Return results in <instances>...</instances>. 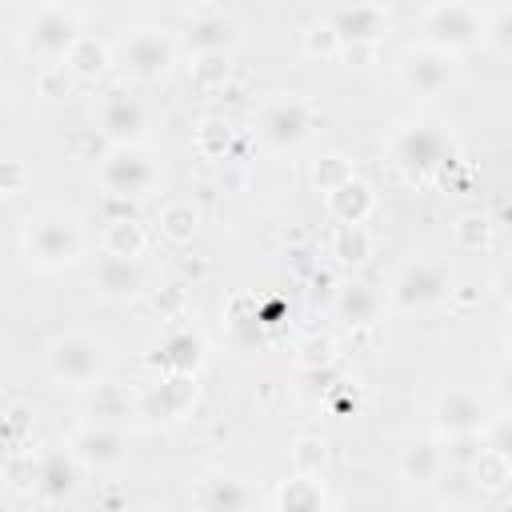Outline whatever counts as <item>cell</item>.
I'll use <instances>...</instances> for the list:
<instances>
[{
    "label": "cell",
    "mask_w": 512,
    "mask_h": 512,
    "mask_svg": "<svg viewBox=\"0 0 512 512\" xmlns=\"http://www.w3.org/2000/svg\"><path fill=\"white\" fill-rule=\"evenodd\" d=\"M84 244H88L84 224L68 208H40V212H32L20 224V252H24V260L36 264V268H48V272L76 264L84 256Z\"/></svg>",
    "instance_id": "obj_1"
},
{
    "label": "cell",
    "mask_w": 512,
    "mask_h": 512,
    "mask_svg": "<svg viewBox=\"0 0 512 512\" xmlns=\"http://www.w3.org/2000/svg\"><path fill=\"white\" fill-rule=\"evenodd\" d=\"M388 156H392L396 172H404L408 180H432L456 164V140L440 124H416L412 120V124H400L392 132Z\"/></svg>",
    "instance_id": "obj_2"
},
{
    "label": "cell",
    "mask_w": 512,
    "mask_h": 512,
    "mask_svg": "<svg viewBox=\"0 0 512 512\" xmlns=\"http://www.w3.org/2000/svg\"><path fill=\"white\" fill-rule=\"evenodd\" d=\"M100 188L112 196V200H148L156 188H160V160L144 148V144H108V152L100 156Z\"/></svg>",
    "instance_id": "obj_3"
},
{
    "label": "cell",
    "mask_w": 512,
    "mask_h": 512,
    "mask_svg": "<svg viewBox=\"0 0 512 512\" xmlns=\"http://www.w3.org/2000/svg\"><path fill=\"white\" fill-rule=\"evenodd\" d=\"M388 304L400 308V312H432L440 304L452 300V272L444 260H432V256H408L392 284H388Z\"/></svg>",
    "instance_id": "obj_4"
},
{
    "label": "cell",
    "mask_w": 512,
    "mask_h": 512,
    "mask_svg": "<svg viewBox=\"0 0 512 512\" xmlns=\"http://www.w3.org/2000/svg\"><path fill=\"white\" fill-rule=\"evenodd\" d=\"M44 368L56 384L84 388V384L108 376L112 356H108V344L88 332H60L44 344Z\"/></svg>",
    "instance_id": "obj_5"
},
{
    "label": "cell",
    "mask_w": 512,
    "mask_h": 512,
    "mask_svg": "<svg viewBox=\"0 0 512 512\" xmlns=\"http://www.w3.org/2000/svg\"><path fill=\"white\" fill-rule=\"evenodd\" d=\"M484 16L464 4V0H448V4H432L424 8L420 16V36L424 44L448 52V56H460V52H472L476 44H484Z\"/></svg>",
    "instance_id": "obj_6"
},
{
    "label": "cell",
    "mask_w": 512,
    "mask_h": 512,
    "mask_svg": "<svg viewBox=\"0 0 512 512\" xmlns=\"http://www.w3.org/2000/svg\"><path fill=\"white\" fill-rule=\"evenodd\" d=\"M80 32H84L80 12L52 0V4H40L28 16V24H24V48L36 60H44V64H60L68 56V48L80 40Z\"/></svg>",
    "instance_id": "obj_7"
},
{
    "label": "cell",
    "mask_w": 512,
    "mask_h": 512,
    "mask_svg": "<svg viewBox=\"0 0 512 512\" xmlns=\"http://www.w3.org/2000/svg\"><path fill=\"white\" fill-rule=\"evenodd\" d=\"M196 400H200L196 372H164L144 392H136V416L152 424H172V420H184Z\"/></svg>",
    "instance_id": "obj_8"
},
{
    "label": "cell",
    "mask_w": 512,
    "mask_h": 512,
    "mask_svg": "<svg viewBox=\"0 0 512 512\" xmlns=\"http://www.w3.org/2000/svg\"><path fill=\"white\" fill-rule=\"evenodd\" d=\"M120 64H124V72H128L132 80L156 84V80H164V76L172 72V64H176V44H172V36L160 32V28H136V32H128V36L120 40Z\"/></svg>",
    "instance_id": "obj_9"
},
{
    "label": "cell",
    "mask_w": 512,
    "mask_h": 512,
    "mask_svg": "<svg viewBox=\"0 0 512 512\" xmlns=\"http://www.w3.org/2000/svg\"><path fill=\"white\" fill-rule=\"evenodd\" d=\"M396 80L416 96H440L456 80V56L432 44H408L396 56Z\"/></svg>",
    "instance_id": "obj_10"
},
{
    "label": "cell",
    "mask_w": 512,
    "mask_h": 512,
    "mask_svg": "<svg viewBox=\"0 0 512 512\" xmlns=\"http://www.w3.org/2000/svg\"><path fill=\"white\" fill-rule=\"evenodd\" d=\"M256 132L268 148H300L312 136V108L300 96H272L256 112Z\"/></svg>",
    "instance_id": "obj_11"
},
{
    "label": "cell",
    "mask_w": 512,
    "mask_h": 512,
    "mask_svg": "<svg viewBox=\"0 0 512 512\" xmlns=\"http://www.w3.org/2000/svg\"><path fill=\"white\" fill-rule=\"evenodd\" d=\"M68 448L80 460V468H88V472H116V468L128 464V436L116 424H92V420H84L68 436Z\"/></svg>",
    "instance_id": "obj_12"
},
{
    "label": "cell",
    "mask_w": 512,
    "mask_h": 512,
    "mask_svg": "<svg viewBox=\"0 0 512 512\" xmlns=\"http://www.w3.org/2000/svg\"><path fill=\"white\" fill-rule=\"evenodd\" d=\"M488 404L464 388V384H448L436 392L432 404V428L436 436H464V432H488Z\"/></svg>",
    "instance_id": "obj_13"
},
{
    "label": "cell",
    "mask_w": 512,
    "mask_h": 512,
    "mask_svg": "<svg viewBox=\"0 0 512 512\" xmlns=\"http://www.w3.org/2000/svg\"><path fill=\"white\" fill-rule=\"evenodd\" d=\"M96 120H100V136H104L108 144H144L152 116H148V104H144L136 92L112 88V92L100 100Z\"/></svg>",
    "instance_id": "obj_14"
},
{
    "label": "cell",
    "mask_w": 512,
    "mask_h": 512,
    "mask_svg": "<svg viewBox=\"0 0 512 512\" xmlns=\"http://www.w3.org/2000/svg\"><path fill=\"white\" fill-rule=\"evenodd\" d=\"M92 292L100 300H112V304H124V300H136L148 292V268L140 256H116V252H104L92 268Z\"/></svg>",
    "instance_id": "obj_15"
},
{
    "label": "cell",
    "mask_w": 512,
    "mask_h": 512,
    "mask_svg": "<svg viewBox=\"0 0 512 512\" xmlns=\"http://www.w3.org/2000/svg\"><path fill=\"white\" fill-rule=\"evenodd\" d=\"M80 476H84V468H80V460L72 456L68 444L64 448H48V452H40L32 460V488H36V496L44 504L72 500L76 488H80Z\"/></svg>",
    "instance_id": "obj_16"
},
{
    "label": "cell",
    "mask_w": 512,
    "mask_h": 512,
    "mask_svg": "<svg viewBox=\"0 0 512 512\" xmlns=\"http://www.w3.org/2000/svg\"><path fill=\"white\" fill-rule=\"evenodd\" d=\"M388 308V296L372 284V280H344L336 292H332V316L344 324V328H372Z\"/></svg>",
    "instance_id": "obj_17"
},
{
    "label": "cell",
    "mask_w": 512,
    "mask_h": 512,
    "mask_svg": "<svg viewBox=\"0 0 512 512\" xmlns=\"http://www.w3.org/2000/svg\"><path fill=\"white\" fill-rule=\"evenodd\" d=\"M328 24H332L340 48H348V44H380L384 32H388V12L380 4H372V0H352Z\"/></svg>",
    "instance_id": "obj_18"
},
{
    "label": "cell",
    "mask_w": 512,
    "mask_h": 512,
    "mask_svg": "<svg viewBox=\"0 0 512 512\" xmlns=\"http://www.w3.org/2000/svg\"><path fill=\"white\" fill-rule=\"evenodd\" d=\"M80 412L92 424H120V420L136 416V396L124 384H116L112 376H100L80 388Z\"/></svg>",
    "instance_id": "obj_19"
},
{
    "label": "cell",
    "mask_w": 512,
    "mask_h": 512,
    "mask_svg": "<svg viewBox=\"0 0 512 512\" xmlns=\"http://www.w3.org/2000/svg\"><path fill=\"white\" fill-rule=\"evenodd\" d=\"M324 212L336 224H368V216L376 212V192L368 180L348 176L344 184H336L332 192H324Z\"/></svg>",
    "instance_id": "obj_20"
},
{
    "label": "cell",
    "mask_w": 512,
    "mask_h": 512,
    "mask_svg": "<svg viewBox=\"0 0 512 512\" xmlns=\"http://www.w3.org/2000/svg\"><path fill=\"white\" fill-rule=\"evenodd\" d=\"M444 440L440 436H420L400 452V480L412 488H432L444 472Z\"/></svg>",
    "instance_id": "obj_21"
},
{
    "label": "cell",
    "mask_w": 512,
    "mask_h": 512,
    "mask_svg": "<svg viewBox=\"0 0 512 512\" xmlns=\"http://www.w3.org/2000/svg\"><path fill=\"white\" fill-rule=\"evenodd\" d=\"M464 472H468V480H472V488H476L480 496H496V492H504L508 480H512L508 448H504V444H488V432H484V444H480V452L472 456V464H468Z\"/></svg>",
    "instance_id": "obj_22"
},
{
    "label": "cell",
    "mask_w": 512,
    "mask_h": 512,
    "mask_svg": "<svg viewBox=\"0 0 512 512\" xmlns=\"http://www.w3.org/2000/svg\"><path fill=\"white\" fill-rule=\"evenodd\" d=\"M268 504L276 512H320V508H328V488L312 472H292L288 480L276 484Z\"/></svg>",
    "instance_id": "obj_23"
},
{
    "label": "cell",
    "mask_w": 512,
    "mask_h": 512,
    "mask_svg": "<svg viewBox=\"0 0 512 512\" xmlns=\"http://www.w3.org/2000/svg\"><path fill=\"white\" fill-rule=\"evenodd\" d=\"M204 340H200V332H192V328H172L164 340H160V348H156V368L160 372H200L204 368Z\"/></svg>",
    "instance_id": "obj_24"
},
{
    "label": "cell",
    "mask_w": 512,
    "mask_h": 512,
    "mask_svg": "<svg viewBox=\"0 0 512 512\" xmlns=\"http://www.w3.org/2000/svg\"><path fill=\"white\" fill-rule=\"evenodd\" d=\"M196 504L208 512H236V508H256V492L248 488V480L236 476H208L196 488Z\"/></svg>",
    "instance_id": "obj_25"
},
{
    "label": "cell",
    "mask_w": 512,
    "mask_h": 512,
    "mask_svg": "<svg viewBox=\"0 0 512 512\" xmlns=\"http://www.w3.org/2000/svg\"><path fill=\"white\" fill-rule=\"evenodd\" d=\"M236 44H240V24L224 12H208V16L192 20V28H188L192 52H232Z\"/></svg>",
    "instance_id": "obj_26"
},
{
    "label": "cell",
    "mask_w": 512,
    "mask_h": 512,
    "mask_svg": "<svg viewBox=\"0 0 512 512\" xmlns=\"http://www.w3.org/2000/svg\"><path fill=\"white\" fill-rule=\"evenodd\" d=\"M372 244H376V240H372L368 224H336V228H332V240H328V252H332V260H336L344 272H356V268L368 264Z\"/></svg>",
    "instance_id": "obj_27"
},
{
    "label": "cell",
    "mask_w": 512,
    "mask_h": 512,
    "mask_svg": "<svg viewBox=\"0 0 512 512\" xmlns=\"http://www.w3.org/2000/svg\"><path fill=\"white\" fill-rule=\"evenodd\" d=\"M60 64H64V72L76 76V80H96V76L108 72V64H112V48H108L100 36L80 32V40L68 48V56H64Z\"/></svg>",
    "instance_id": "obj_28"
},
{
    "label": "cell",
    "mask_w": 512,
    "mask_h": 512,
    "mask_svg": "<svg viewBox=\"0 0 512 512\" xmlns=\"http://www.w3.org/2000/svg\"><path fill=\"white\" fill-rule=\"evenodd\" d=\"M200 208L192 204V200H184V196H176V200H168L164 208H160V216H156V228H160V236L168 240V244H188L196 232H200Z\"/></svg>",
    "instance_id": "obj_29"
},
{
    "label": "cell",
    "mask_w": 512,
    "mask_h": 512,
    "mask_svg": "<svg viewBox=\"0 0 512 512\" xmlns=\"http://www.w3.org/2000/svg\"><path fill=\"white\" fill-rule=\"evenodd\" d=\"M188 80L200 92H216L232 80V52H192L188 60Z\"/></svg>",
    "instance_id": "obj_30"
},
{
    "label": "cell",
    "mask_w": 512,
    "mask_h": 512,
    "mask_svg": "<svg viewBox=\"0 0 512 512\" xmlns=\"http://www.w3.org/2000/svg\"><path fill=\"white\" fill-rule=\"evenodd\" d=\"M232 140H236V128L224 116H204L196 124V132H192V144H196V152L204 160H224L228 148H232Z\"/></svg>",
    "instance_id": "obj_31"
},
{
    "label": "cell",
    "mask_w": 512,
    "mask_h": 512,
    "mask_svg": "<svg viewBox=\"0 0 512 512\" xmlns=\"http://www.w3.org/2000/svg\"><path fill=\"white\" fill-rule=\"evenodd\" d=\"M492 236H496V224H492L488 212H464L452 224V244L460 252H488L492 248Z\"/></svg>",
    "instance_id": "obj_32"
},
{
    "label": "cell",
    "mask_w": 512,
    "mask_h": 512,
    "mask_svg": "<svg viewBox=\"0 0 512 512\" xmlns=\"http://www.w3.org/2000/svg\"><path fill=\"white\" fill-rule=\"evenodd\" d=\"M100 244H104V252H116V256H144V248H148V232H144L140 220H132V216H116V220H108Z\"/></svg>",
    "instance_id": "obj_33"
},
{
    "label": "cell",
    "mask_w": 512,
    "mask_h": 512,
    "mask_svg": "<svg viewBox=\"0 0 512 512\" xmlns=\"http://www.w3.org/2000/svg\"><path fill=\"white\" fill-rule=\"evenodd\" d=\"M324 464H328V440L316 436V432L296 436V444H292V472L324 476Z\"/></svg>",
    "instance_id": "obj_34"
},
{
    "label": "cell",
    "mask_w": 512,
    "mask_h": 512,
    "mask_svg": "<svg viewBox=\"0 0 512 512\" xmlns=\"http://www.w3.org/2000/svg\"><path fill=\"white\" fill-rule=\"evenodd\" d=\"M312 188L316 192H332L336 184H344L348 176H356V168H352V160L348 156H340V152H324L320 160H312Z\"/></svg>",
    "instance_id": "obj_35"
},
{
    "label": "cell",
    "mask_w": 512,
    "mask_h": 512,
    "mask_svg": "<svg viewBox=\"0 0 512 512\" xmlns=\"http://www.w3.org/2000/svg\"><path fill=\"white\" fill-rule=\"evenodd\" d=\"M296 364H300L304 372L332 368V364H336V340H332V336H324V332H316V336L300 340V348H296Z\"/></svg>",
    "instance_id": "obj_36"
},
{
    "label": "cell",
    "mask_w": 512,
    "mask_h": 512,
    "mask_svg": "<svg viewBox=\"0 0 512 512\" xmlns=\"http://www.w3.org/2000/svg\"><path fill=\"white\" fill-rule=\"evenodd\" d=\"M304 52H308V56H320V60L340 56V40H336L332 24H312V28L304 32Z\"/></svg>",
    "instance_id": "obj_37"
},
{
    "label": "cell",
    "mask_w": 512,
    "mask_h": 512,
    "mask_svg": "<svg viewBox=\"0 0 512 512\" xmlns=\"http://www.w3.org/2000/svg\"><path fill=\"white\" fill-rule=\"evenodd\" d=\"M28 180H32V172H28L24 160H16V156L0 160V192H4V196H20V192L28 188Z\"/></svg>",
    "instance_id": "obj_38"
},
{
    "label": "cell",
    "mask_w": 512,
    "mask_h": 512,
    "mask_svg": "<svg viewBox=\"0 0 512 512\" xmlns=\"http://www.w3.org/2000/svg\"><path fill=\"white\" fill-rule=\"evenodd\" d=\"M420 4H424V8H432V4H448V0H420Z\"/></svg>",
    "instance_id": "obj_39"
},
{
    "label": "cell",
    "mask_w": 512,
    "mask_h": 512,
    "mask_svg": "<svg viewBox=\"0 0 512 512\" xmlns=\"http://www.w3.org/2000/svg\"><path fill=\"white\" fill-rule=\"evenodd\" d=\"M268 4H288V0H268Z\"/></svg>",
    "instance_id": "obj_40"
}]
</instances>
